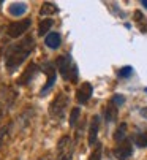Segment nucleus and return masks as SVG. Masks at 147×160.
<instances>
[{"mask_svg":"<svg viewBox=\"0 0 147 160\" xmlns=\"http://www.w3.org/2000/svg\"><path fill=\"white\" fill-rule=\"evenodd\" d=\"M35 49V41L32 37H24L21 41L11 44L5 51V65L8 70H14L17 68L24 60H26L32 51Z\"/></svg>","mask_w":147,"mask_h":160,"instance_id":"nucleus-1","label":"nucleus"},{"mask_svg":"<svg viewBox=\"0 0 147 160\" xmlns=\"http://www.w3.org/2000/svg\"><path fill=\"white\" fill-rule=\"evenodd\" d=\"M68 105H70L68 97H66L63 92L57 94L56 98L51 102V105H49V116H51L54 121L60 122V121L65 118V114H66Z\"/></svg>","mask_w":147,"mask_h":160,"instance_id":"nucleus-2","label":"nucleus"},{"mask_svg":"<svg viewBox=\"0 0 147 160\" xmlns=\"http://www.w3.org/2000/svg\"><path fill=\"white\" fill-rule=\"evenodd\" d=\"M73 154H75V141L68 135L62 136L57 143V160H71Z\"/></svg>","mask_w":147,"mask_h":160,"instance_id":"nucleus-3","label":"nucleus"},{"mask_svg":"<svg viewBox=\"0 0 147 160\" xmlns=\"http://www.w3.org/2000/svg\"><path fill=\"white\" fill-rule=\"evenodd\" d=\"M131 154H133V143L128 136L125 140L119 141L114 148V155H115L117 160H127Z\"/></svg>","mask_w":147,"mask_h":160,"instance_id":"nucleus-4","label":"nucleus"},{"mask_svg":"<svg viewBox=\"0 0 147 160\" xmlns=\"http://www.w3.org/2000/svg\"><path fill=\"white\" fill-rule=\"evenodd\" d=\"M30 24L32 21L27 18V19H22V21H16V22H11V24L8 26V37L11 38H17L21 35H24L29 29H30Z\"/></svg>","mask_w":147,"mask_h":160,"instance_id":"nucleus-5","label":"nucleus"},{"mask_svg":"<svg viewBox=\"0 0 147 160\" xmlns=\"http://www.w3.org/2000/svg\"><path fill=\"white\" fill-rule=\"evenodd\" d=\"M56 65L59 68V73L62 75L63 79H70V73H71V60L66 56H60L56 60Z\"/></svg>","mask_w":147,"mask_h":160,"instance_id":"nucleus-6","label":"nucleus"},{"mask_svg":"<svg viewBox=\"0 0 147 160\" xmlns=\"http://www.w3.org/2000/svg\"><path fill=\"white\" fill-rule=\"evenodd\" d=\"M92 94H93V87H92L89 82H86V84H82V86L78 89V92H76V100H78L79 103H87V102L90 100Z\"/></svg>","mask_w":147,"mask_h":160,"instance_id":"nucleus-7","label":"nucleus"},{"mask_svg":"<svg viewBox=\"0 0 147 160\" xmlns=\"http://www.w3.org/2000/svg\"><path fill=\"white\" fill-rule=\"evenodd\" d=\"M44 70H46V75H47V81H46L44 87L41 89V94H46L47 90L52 87V84H54V81H56V68H54L52 63H46V65H44Z\"/></svg>","mask_w":147,"mask_h":160,"instance_id":"nucleus-8","label":"nucleus"},{"mask_svg":"<svg viewBox=\"0 0 147 160\" xmlns=\"http://www.w3.org/2000/svg\"><path fill=\"white\" fill-rule=\"evenodd\" d=\"M98 130H100V119H98V116H93L90 121V127H89V144L90 146L96 143Z\"/></svg>","mask_w":147,"mask_h":160,"instance_id":"nucleus-9","label":"nucleus"},{"mask_svg":"<svg viewBox=\"0 0 147 160\" xmlns=\"http://www.w3.org/2000/svg\"><path fill=\"white\" fill-rule=\"evenodd\" d=\"M133 143H135L138 148H147V127L138 130V132L133 135Z\"/></svg>","mask_w":147,"mask_h":160,"instance_id":"nucleus-10","label":"nucleus"},{"mask_svg":"<svg viewBox=\"0 0 147 160\" xmlns=\"http://www.w3.org/2000/svg\"><path fill=\"white\" fill-rule=\"evenodd\" d=\"M60 35L57 33V32H52V33H49V35H46V40H44V43H46V46L47 48H51V49H56V48H59L60 46Z\"/></svg>","mask_w":147,"mask_h":160,"instance_id":"nucleus-11","label":"nucleus"},{"mask_svg":"<svg viewBox=\"0 0 147 160\" xmlns=\"http://www.w3.org/2000/svg\"><path fill=\"white\" fill-rule=\"evenodd\" d=\"M26 10H27V5L24 3V2H14V3H11L8 7V11L13 16H21V14L26 13Z\"/></svg>","mask_w":147,"mask_h":160,"instance_id":"nucleus-12","label":"nucleus"},{"mask_svg":"<svg viewBox=\"0 0 147 160\" xmlns=\"http://www.w3.org/2000/svg\"><path fill=\"white\" fill-rule=\"evenodd\" d=\"M133 19H135L136 26L139 27V30H141L142 33H144V32H147V21H145V18H144L142 11H135V14H133Z\"/></svg>","mask_w":147,"mask_h":160,"instance_id":"nucleus-13","label":"nucleus"},{"mask_svg":"<svg viewBox=\"0 0 147 160\" xmlns=\"http://www.w3.org/2000/svg\"><path fill=\"white\" fill-rule=\"evenodd\" d=\"M125 138H127V124L122 122L119 125V128L115 130V133H114V140H115V143H119V141L125 140Z\"/></svg>","mask_w":147,"mask_h":160,"instance_id":"nucleus-14","label":"nucleus"},{"mask_svg":"<svg viewBox=\"0 0 147 160\" xmlns=\"http://www.w3.org/2000/svg\"><path fill=\"white\" fill-rule=\"evenodd\" d=\"M37 70H38V68H37V65H33V63H32V65L27 68V70H26L24 76L19 79V84H26V82H29V79H30V78L35 75V72H37Z\"/></svg>","mask_w":147,"mask_h":160,"instance_id":"nucleus-15","label":"nucleus"},{"mask_svg":"<svg viewBox=\"0 0 147 160\" xmlns=\"http://www.w3.org/2000/svg\"><path fill=\"white\" fill-rule=\"evenodd\" d=\"M56 11H57V7H56L54 3H51V2L43 3V5H41V10H40L41 16H46V14H54Z\"/></svg>","mask_w":147,"mask_h":160,"instance_id":"nucleus-16","label":"nucleus"},{"mask_svg":"<svg viewBox=\"0 0 147 160\" xmlns=\"http://www.w3.org/2000/svg\"><path fill=\"white\" fill-rule=\"evenodd\" d=\"M117 106L115 105H112V103H109L108 105V108H106V119H108V122H112V121H115V118H117Z\"/></svg>","mask_w":147,"mask_h":160,"instance_id":"nucleus-17","label":"nucleus"},{"mask_svg":"<svg viewBox=\"0 0 147 160\" xmlns=\"http://www.w3.org/2000/svg\"><path fill=\"white\" fill-rule=\"evenodd\" d=\"M52 24H54V21H51V19H43V21L40 22L38 33H40V35H46V32L52 27Z\"/></svg>","mask_w":147,"mask_h":160,"instance_id":"nucleus-18","label":"nucleus"},{"mask_svg":"<svg viewBox=\"0 0 147 160\" xmlns=\"http://www.w3.org/2000/svg\"><path fill=\"white\" fill-rule=\"evenodd\" d=\"M8 136H10V125H5V127H0V148H2L7 140H8Z\"/></svg>","mask_w":147,"mask_h":160,"instance_id":"nucleus-19","label":"nucleus"},{"mask_svg":"<svg viewBox=\"0 0 147 160\" xmlns=\"http://www.w3.org/2000/svg\"><path fill=\"white\" fill-rule=\"evenodd\" d=\"M101 154H103V148H101V144H96V148L92 151L89 160H101Z\"/></svg>","mask_w":147,"mask_h":160,"instance_id":"nucleus-20","label":"nucleus"},{"mask_svg":"<svg viewBox=\"0 0 147 160\" xmlns=\"http://www.w3.org/2000/svg\"><path fill=\"white\" fill-rule=\"evenodd\" d=\"M79 114H81L79 108H73V109H71V114H70V125H71V127L76 125V121H78V118H79Z\"/></svg>","mask_w":147,"mask_h":160,"instance_id":"nucleus-21","label":"nucleus"},{"mask_svg":"<svg viewBox=\"0 0 147 160\" xmlns=\"http://www.w3.org/2000/svg\"><path fill=\"white\" fill-rule=\"evenodd\" d=\"M111 103L115 105V106L119 108L120 105H124V103H125V97H124V95H114V97L111 98Z\"/></svg>","mask_w":147,"mask_h":160,"instance_id":"nucleus-22","label":"nucleus"},{"mask_svg":"<svg viewBox=\"0 0 147 160\" xmlns=\"http://www.w3.org/2000/svg\"><path fill=\"white\" fill-rule=\"evenodd\" d=\"M131 72H133V68H131V67H124V68H120V70H119V76H122V78H128V76L131 75Z\"/></svg>","mask_w":147,"mask_h":160,"instance_id":"nucleus-23","label":"nucleus"},{"mask_svg":"<svg viewBox=\"0 0 147 160\" xmlns=\"http://www.w3.org/2000/svg\"><path fill=\"white\" fill-rule=\"evenodd\" d=\"M141 116L147 119V108H142V109H141Z\"/></svg>","mask_w":147,"mask_h":160,"instance_id":"nucleus-24","label":"nucleus"},{"mask_svg":"<svg viewBox=\"0 0 147 160\" xmlns=\"http://www.w3.org/2000/svg\"><path fill=\"white\" fill-rule=\"evenodd\" d=\"M38 160H51V157H41V158H38Z\"/></svg>","mask_w":147,"mask_h":160,"instance_id":"nucleus-25","label":"nucleus"},{"mask_svg":"<svg viewBox=\"0 0 147 160\" xmlns=\"http://www.w3.org/2000/svg\"><path fill=\"white\" fill-rule=\"evenodd\" d=\"M142 5H144V7L147 8V0H144V2H142Z\"/></svg>","mask_w":147,"mask_h":160,"instance_id":"nucleus-26","label":"nucleus"},{"mask_svg":"<svg viewBox=\"0 0 147 160\" xmlns=\"http://www.w3.org/2000/svg\"><path fill=\"white\" fill-rule=\"evenodd\" d=\"M0 116H2V108H0Z\"/></svg>","mask_w":147,"mask_h":160,"instance_id":"nucleus-27","label":"nucleus"}]
</instances>
